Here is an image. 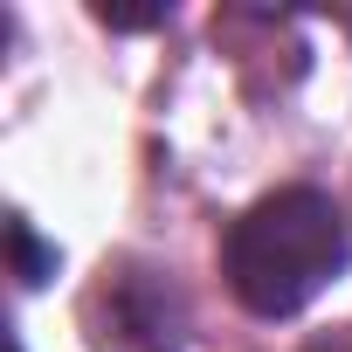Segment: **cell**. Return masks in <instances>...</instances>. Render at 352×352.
Returning <instances> with one entry per match:
<instances>
[{
	"label": "cell",
	"mask_w": 352,
	"mask_h": 352,
	"mask_svg": "<svg viewBox=\"0 0 352 352\" xmlns=\"http://www.w3.org/2000/svg\"><path fill=\"white\" fill-rule=\"evenodd\" d=\"M345 256H352L345 214L318 187H276L228 228L221 270L256 318H290L345 270Z\"/></svg>",
	"instance_id": "6da1fadb"
},
{
	"label": "cell",
	"mask_w": 352,
	"mask_h": 352,
	"mask_svg": "<svg viewBox=\"0 0 352 352\" xmlns=\"http://www.w3.org/2000/svg\"><path fill=\"white\" fill-rule=\"evenodd\" d=\"M97 352H180V304L152 270H118L90 297Z\"/></svg>",
	"instance_id": "7a4b0ae2"
},
{
	"label": "cell",
	"mask_w": 352,
	"mask_h": 352,
	"mask_svg": "<svg viewBox=\"0 0 352 352\" xmlns=\"http://www.w3.org/2000/svg\"><path fill=\"white\" fill-rule=\"evenodd\" d=\"M8 249H14V276H21V283H42V276L56 270V256L35 242V228H28V221H8Z\"/></svg>",
	"instance_id": "3957f363"
},
{
	"label": "cell",
	"mask_w": 352,
	"mask_h": 352,
	"mask_svg": "<svg viewBox=\"0 0 352 352\" xmlns=\"http://www.w3.org/2000/svg\"><path fill=\"white\" fill-rule=\"evenodd\" d=\"M97 14H104V21H118V28H152V21H166V8H111V0H104Z\"/></svg>",
	"instance_id": "277c9868"
}]
</instances>
